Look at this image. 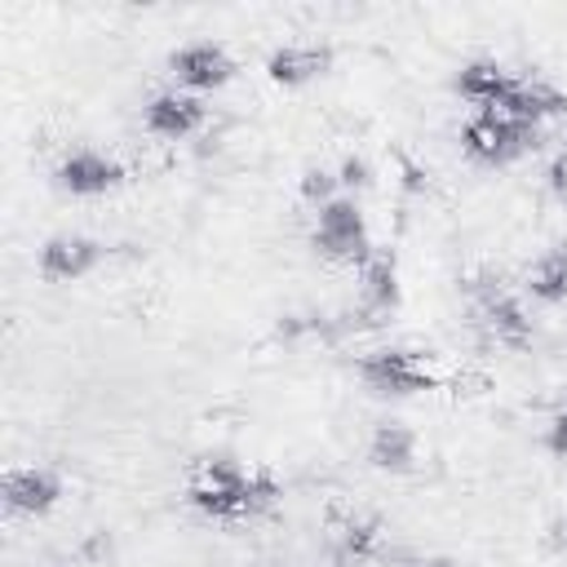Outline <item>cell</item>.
<instances>
[{"label": "cell", "mask_w": 567, "mask_h": 567, "mask_svg": "<svg viewBox=\"0 0 567 567\" xmlns=\"http://www.w3.org/2000/svg\"><path fill=\"white\" fill-rule=\"evenodd\" d=\"M465 297H470V315L474 323L492 337V341H505V346H527L532 341V319L523 310V301L492 275H478L465 284Z\"/></svg>", "instance_id": "cell-3"}, {"label": "cell", "mask_w": 567, "mask_h": 567, "mask_svg": "<svg viewBox=\"0 0 567 567\" xmlns=\"http://www.w3.org/2000/svg\"><path fill=\"white\" fill-rule=\"evenodd\" d=\"M120 177H124V168L102 151H71L53 168V182L66 195H106L120 186Z\"/></svg>", "instance_id": "cell-7"}, {"label": "cell", "mask_w": 567, "mask_h": 567, "mask_svg": "<svg viewBox=\"0 0 567 567\" xmlns=\"http://www.w3.org/2000/svg\"><path fill=\"white\" fill-rule=\"evenodd\" d=\"M527 288H532V297L545 301V306H563V301H567V239H558V244L532 266Z\"/></svg>", "instance_id": "cell-15"}, {"label": "cell", "mask_w": 567, "mask_h": 567, "mask_svg": "<svg viewBox=\"0 0 567 567\" xmlns=\"http://www.w3.org/2000/svg\"><path fill=\"white\" fill-rule=\"evenodd\" d=\"M545 447H549L554 456H567V403L554 412V421H549V430H545Z\"/></svg>", "instance_id": "cell-19"}, {"label": "cell", "mask_w": 567, "mask_h": 567, "mask_svg": "<svg viewBox=\"0 0 567 567\" xmlns=\"http://www.w3.org/2000/svg\"><path fill=\"white\" fill-rule=\"evenodd\" d=\"M368 461L385 474H408L416 470V434L403 421H381L368 439Z\"/></svg>", "instance_id": "cell-14"}, {"label": "cell", "mask_w": 567, "mask_h": 567, "mask_svg": "<svg viewBox=\"0 0 567 567\" xmlns=\"http://www.w3.org/2000/svg\"><path fill=\"white\" fill-rule=\"evenodd\" d=\"M199 124H204V102L190 97V93L168 89V93H155V97L146 102V128H151L155 137L182 142V137H190Z\"/></svg>", "instance_id": "cell-11"}, {"label": "cell", "mask_w": 567, "mask_h": 567, "mask_svg": "<svg viewBox=\"0 0 567 567\" xmlns=\"http://www.w3.org/2000/svg\"><path fill=\"white\" fill-rule=\"evenodd\" d=\"M359 306H363V319L377 323L381 315H390L399 306V266L390 252H372L363 261V284H359Z\"/></svg>", "instance_id": "cell-13"}, {"label": "cell", "mask_w": 567, "mask_h": 567, "mask_svg": "<svg viewBox=\"0 0 567 567\" xmlns=\"http://www.w3.org/2000/svg\"><path fill=\"white\" fill-rule=\"evenodd\" d=\"M186 496L208 518H257L279 501V483H275V474L244 470L230 456H204Z\"/></svg>", "instance_id": "cell-1"}, {"label": "cell", "mask_w": 567, "mask_h": 567, "mask_svg": "<svg viewBox=\"0 0 567 567\" xmlns=\"http://www.w3.org/2000/svg\"><path fill=\"white\" fill-rule=\"evenodd\" d=\"M545 182H549V190H554V199L558 204H567V146L549 159V168H545Z\"/></svg>", "instance_id": "cell-18"}, {"label": "cell", "mask_w": 567, "mask_h": 567, "mask_svg": "<svg viewBox=\"0 0 567 567\" xmlns=\"http://www.w3.org/2000/svg\"><path fill=\"white\" fill-rule=\"evenodd\" d=\"M461 142L478 164H514L540 146V128L527 120H514L505 111H478L461 128Z\"/></svg>", "instance_id": "cell-2"}, {"label": "cell", "mask_w": 567, "mask_h": 567, "mask_svg": "<svg viewBox=\"0 0 567 567\" xmlns=\"http://www.w3.org/2000/svg\"><path fill=\"white\" fill-rule=\"evenodd\" d=\"M549 540H554V549L567 558V518H558V523L549 527Z\"/></svg>", "instance_id": "cell-21"}, {"label": "cell", "mask_w": 567, "mask_h": 567, "mask_svg": "<svg viewBox=\"0 0 567 567\" xmlns=\"http://www.w3.org/2000/svg\"><path fill=\"white\" fill-rule=\"evenodd\" d=\"M372 549H377V523L372 518H346V527L337 532V563L359 567L372 558Z\"/></svg>", "instance_id": "cell-16"}, {"label": "cell", "mask_w": 567, "mask_h": 567, "mask_svg": "<svg viewBox=\"0 0 567 567\" xmlns=\"http://www.w3.org/2000/svg\"><path fill=\"white\" fill-rule=\"evenodd\" d=\"M332 66V49L328 44H279L266 58V75L275 84H310Z\"/></svg>", "instance_id": "cell-12"}, {"label": "cell", "mask_w": 567, "mask_h": 567, "mask_svg": "<svg viewBox=\"0 0 567 567\" xmlns=\"http://www.w3.org/2000/svg\"><path fill=\"white\" fill-rule=\"evenodd\" d=\"M168 66H173L177 84H186V89H221L235 75L230 53L221 44H213V40H195V44L173 49Z\"/></svg>", "instance_id": "cell-8"}, {"label": "cell", "mask_w": 567, "mask_h": 567, "mask_svg": "<svg viewBox=\"0 0 567 567\" xmlns=\"http://www.w3.org/2000/svg\"><path fill=\"white\" fill-rule=\"evenodd\" d=\"M337 182H341V177H332L328 168H306V173H301V195L323 208V204L337 199Z\"/></svg>", "instance_id": "cell-17"}, {"label": "cell", "mask_w": 567, "mask_h": 567, "mask_svg": "<svg viewBox=\"0 0 567 567\" xmlns=\"http://www.w3.org/2000/svg\"><path fill=\"white\" fill-rule=\"evenodd\" d=\"M0 496H4V509L9 514H49L58 501H62V478L44 465H22V470H9L4 483H0Z\"/></svg>", "instance_id": "cell-6"}, {"label": "cell", "mask_w": 567, "mask_h": 567, "mask_svg": "<svg viewBox=\"0 0 567 567\" xmlns=\"http://www.w3.org/2000/svg\"><path fill=\"white\" fill-rule=\"evenodd\" d=\"M514 84H518V75L492 58H474L456 71V93L465 102H474L478 111H501V102L514 93Z\"/></svg>", "instance_id": "cell-10"}, {"label": "cell", "mask_w": 567, "mask_h": 567, "mask_svg": "<svg viewBox=\"0 0 567 567\" xmlns=\"http://www.w3.org/2000/svg\"><path fill=\"white\" fill-rule=\"evenodd\" d=\"M416 567H456V563H447V558H430V563H416Z\"/></svg>", "instance_id": "cell-22"}, {"label": "cell", "mask_w": 567, "mask_h": 567, "mask_svg": "<svg viewBox=\"0 0 567 567\" xmlns=\"http://www.w3.org/2000/svg\"><path fill=\"white\" fill-rule=\"evenodd\" d=\"M102 257L106 248L89 235H53L40 248V275L53 284H71V279H84Z\"/></svg>", "instance_id": "cell-9"}, {"label": "cell", "mask_w": 567, "mask_h": 567, "mask_svg": "<svg viewBox=\"0 0 567 567\" xmlns=\"http://www.w3.org/2000/svg\"><path fill=\"white\" fill-rule=\"evenodd\" d=\"M341 182H346V186H368V164L350 155V159L341 164Z\"/></svg>", "instance_id": "cell-20"}, {"label": "cell", "mask_w": 567, "mask_h": 567, "mask_svg": "<svg viewBox=\"0 0 567 567\" xmlns=\"http://www.w3.org/2000/svg\"><path fill=\"white\" fill-rule=\"evenodd\" d=\"M359 381L381 394V399H408V394H421V390H434V372L412 354V350H399V346H385V350H368L359 359Z\"/></svg>", "instance_id": "cell-5"}, {"label": "cell", "mask_w": 567, "mask_h": 567, "mask_svg": "<svg viewBox=\"0 0 567 567\" xmlns=\"http://www.w3.org/2000/svg\"><path fill=\"white\" fill-rule=\"evenodd\" d=\"M315 248L328 257V261H368L372 257V239H368V221L359 213V204L350 195H337L332 204L319 208V221H315Z\"/></svg>", "instance_id": "cell-4"}]
</instances>
